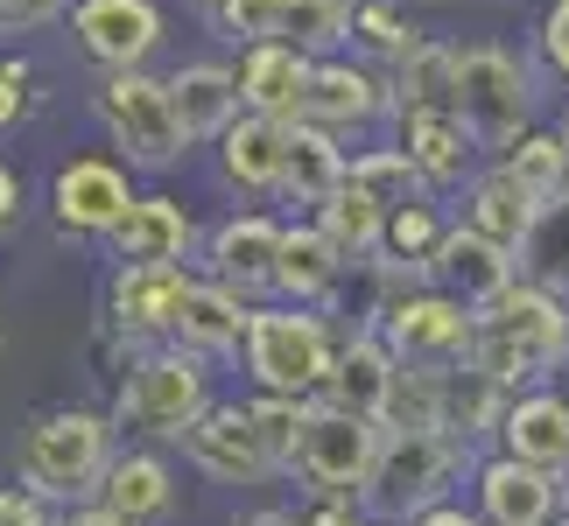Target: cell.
<instances>
[{
  "label": "cell",
  "instance_id": "6da1fadb",
  "mask_svg": "<svg viewBox=\"0 0 569 526\" xmlns=\"http://www.w3.org/2000/svg\"><path fill=\"white\" fill-rule=\"evenodd\" d=\"M562 351H569V310H562L556 289H541V281H513L492 310H478L471 365L492 372L499 386H520V380L556 372Z\"/></svg>",
  "mask_w": 569,
  "mask_h": 526
},
{
  "label": "cell",
  "instance_id": "7a4b0ae2",
  "mask_svg": "<svg viewBox=\"0 0 569 526\" xmlns=\"http://www.w3.org/2000/svg\"><path fill=\"white\" fill-rule=\"evenodd\" d=\"M106 471H113V422L92 407H50L36 414L14 449V477L36 498H99Z\"/></svg>",
  "mask_w": 569,
  "mask_h": 526
},
{
  "label": "cell",
  "instance_id": "3957f363",
  "mask_svg": "<svg viewBox=\"0 0 569 526\" xmlns=\"http://www.w3.org/2000/svg\"><path fill=\"white\" fill-rule=\"evenodd\" d=\"M92 120L106 127V141L120 148L127 169H177L190 155V134L177 120V99H169V78H156L141 63V71H106L99 92H92Z\"/></svg>",
  "mask_w": 569,
  "mask_h": 526
},
{
  "label": "cell",
  "instance_id": "277c9868",
  "mask_svg": "<svg viewBox=\"0 0 569 526\" xmlns=\"http://www.w3.org/2000/svg\"><path fill=\"white\" fill-rule=\"evenodd\" d=\"M457 464H465V435L450 428H422V422H387V443H380V464L366 477V513L373 519H415L429 513L436 498L450 492Z\"/></svg>",
  "mask_w": 569,
  "mask_h": 526
},
{
  "label": "cell",
  "instance_id": "5b68a950",
  "mask_svg": "<svg viewBox=\"0 0 569 526\" xmlns=\"http://www.w3.org/2000/svg\"><path fill=\"white\" fill-rule=\"evenodd\" d=\"M380 443H387V422H366V414H345L317 393L302 407V428H296V449H289V471L310 485L317 498H359L366 477L380 464Z\"/></svg>",
  "mask_w": 569,
  "mask_h": 526
},
{
  "label": "cell",
  "instance_id": "8992f818",
  "mask_svg": "<svg viewBox=\"0 0 569 526\" xmlns=\"http://www.w3.org/2000/svg\"><path fill=\"white\" fill-rule=\"evenodd\" d=\"M457 113L486 148H513L541 113L535 71L499 42H465V63H457Z\"/></svg>",
  "mask_w": 569,
  "mask_h": 526
},
{
  "label": "cell",
  "instance_id": "52a82bcc",
  "mask_svg": "<svg viewBox=\"0 0 569 526\" xmlns=\"http://www.w3.org/2000/svg\"><path fill=\"white\" fill-rule=\"evenodd\" d=\"M211 407L204 393V358L183 344H162L148 358L127 365L120 380V401H113V422L120 428H141V435H162V443H183V428Z\"/></svg>",
  "mask_w": 569,
  "mask_h": 526
},
{
  "label": "cell",
  "instance_id": "ba28073f",
  "mask_svg": "<svg viewBox=\"0 0 569 526\" xmlns=\"http://www.w3.org/2000/svg\"><path fill=\"white\" fill-rule=\"evenodd\" d=\"M331 365H338V337L323 331V316H310L302 302H289V310H253L247 372L260 380V393L317 401L323 380H331Z\"/></svg>",
  "mask_w": 569,
  "mask_h": 526
},
{
  "label": "cell",
  "instance_id": "9c48e42d",
  "mask_svg": "<svg viewBox=\"0 0 569 526\" xmlns=\"http://www.w3.org/2000/svg\"><path fill=\"white\" fill-rule=\"evenodd\" d=\"M380 337L393 344V358H401L408 372H450V365H471L478 316L457 295H443V289L422 281V289L380 302Z\"/></svg>",
  "mask_w": 569,
  "mask_h": 526
},
{
  "label": "cell",
  "instance_id": "30bf717a",
  "mask_svg": "<svg viewBox=\"0 0 569 526\" xmlns=\"http://www.w3.org/2000/svg\"><path fill=\"white\" fill-rule=\"evenodd\" d=\"M134 169L113 162V155H71L50 175V218L63 239H106L134 211Z\"/></svg>",
  "mask_w": 569,
  "mask_h": 526
},
{
  "label": "cell",
  "instance_id": "8fae6325",
  "mask_svg": "<svg viewBox=\"0 0 569 526\" xmlns=\"http://www.w3.org/2000/svg\"><path fill=\"white\" fill-rule=\"evenodd\" d=\"M63 21H71L78 57H92L99 71H141L169 36L162 0H71Z\"/></svg>",
  "mask_w": 569,
  "mask_h": 526
},
{
  "label": "cell",
  "instance_id": "7c38bea8",
  "mask_svg": "<svg viewBox=\"0 0 569 526\" xmlns=\"http://www.w3.org/2000/svg\"><path fill=\"white\" fill-rule=\"evenodd\" d=\"M302 120L331 127V134H366L373 120H393V78L373 57H317L310 63V92H302Z\"/></svg>",
  "mask_w": 569,
  "mask_h": 526
},
{
  "label": "cell",
  "instance_id": "4fadbf2b",
  "mask_svg": "<svg viewBox=\"0 0 569 526\" xmlns=\"http://www.w3.org/2000/svg\"><path fill=\"white\" fill-rule=\"evenodd\" d=\"M183 449H190V464L204 477H218V485H260V477L281 471V456L268 449L253 407H204L183 428Z\"/></svg>",
  "mask_w": 569,
  "mask_h": 526
},
{
  "label": "cell",
  "instance_id": "5bb4252c",
  "mask_svg": "<svg viewBox=\"0 0 569 526\" xmlns=\"http://www.w3.org/2000/svg\"><path fill=\"white\" fill-rule=\"evenodd\" d=\"M422 281H429V289H443V295H457V302L478 316V310H492V302L520 281V253H507L499 239L471 232V225H450L443 246L429 253Z\"/></svg>",
  "mask_w": 569,
  "mask_h": 526
},
{
  "label": "cell",
  "instance_id": "9a60e30c",
  "mask_svg": "<svg viewBox=\"0 0 569 526\" xmlns=\"http://www.w3.org/2000/svg\"><path fill=\"white\" fill-rule=\"evenodd\" d=\"M281 232L289 225H274L268 211H232V218H218V225L204 232L197 260H204L211 281H226V289H239V295H274Z\"/></svg>",
  "mask_w": 569,
  "mask_h": 526
},
{
  "label": "cell",
  "instance_id": "2e32d148",
  "mask_svg": "<svg viewBox=\"0 0 569 526\" xmlns=\"http://www.w3.org/2000/svg\"><path fill=\"white\" fill-rule=\"evenodd\" d=\"M393 141L436 196L465 190L478 175V155H486V141L465 127V113H393Z\"/></svg>",
  "mask_w": 569,
  "mask_h": 526
},
{
  "label": "cell",
  "instance_id": "e0dca14e",
  "mask_svg": "<svg viewBox=\"0 0 569 526\" xmlns=\"http://www.w3.org/2000/svg\"><path fill=\"white\" fill-rule=\"evenodd\" d=\"M401 358H393V344L359 331L352 344H338V365L331 380H323V401L345 407V414H366V422H393V407H401Z\"/></svg>",
  "mask_w": 569,
  "mask_h": 526
},
{
  "label": "cell",
  "instance_id": "ac0fdd59",
  "mask_svg": "<svg viewBox=\"0 0 569 526\" xmlns=\"http://www.w3.org/2000/svg\"><path fill=\"white\" fill-rule=\"evenodd\" d=\"M106 246H113V267H183L190 246H197V225H190V211L177 196L141 190L134 211L106 232Z\"/></svg>",
  "mask_w": 569,
  "mask_h": 526
},
{
  "label": "cell",
  "instance_id": "d6986e66",
  "mask_svg": "<svg viewBox=\"0 0 569 526\" xmlns=\"http://www.w3.org/2000/svg\"><path fill=\"white\" fill-rule=\"evenodd\" d=\"M247 331H253V310H247V295L226 289V281H197L190 274V289L177 302V323H169V344H183L197 351V358H226V351H247Z\"/></svg>",
  "mask_w": 569,
  "mask_h": 526
},
{
  "label": "cell",
  "instance_id": "ffe728a7",
  "mask_svg": "<svg viewBox=\"0 0 569 526\" xmlns=\"http://www.w3.org/2000/svg\"><path fill=\"white\" fill-rule=\"evenodd\" d=\"M162 78H169V99H177V120H183L190 148H211L239 113H247L226 57H190V63H177V71H162Z\"/></svg>",
  "mask_w": 569,
  "mask_h": 526
},
{
  "label": "cell",
  "instance_id": "44dd1931",
  "mask_svg": "<svg viewBox=\"0 0 569 526\" xmlns=\"http://www.w3.org/2000/svg\"><path fill=\"white\" fill-rule=\"evenodd\" d=\"M183 289H190V267H113V281H106V323L120 337H169Z\"/></svg>",
  "mask_w": 569,
  "mask_h": 526
},
{
  "label": "cell",
  "instance_id": "7402d4cb",
  "mask_svg": "<svg viewBox=\"0 0 569 526\" xmlns=\"http://www.w3.org/2000/svg\"><path fill=\"white\" fill-rule=\"evenodd\" d=\"M310 63L296 42H247L232 57V78H239V99L247 113H274V120H302V92H310Z\"/></svg>",
  "mask_w": 569,
  "mask_h": 526
},
{
  "label": "cell",
  "instance_id": "603a6c76",
  "mask_svg": "<svg viewBox=\"0 0 569 526\" xmlns=\"http://www.w3.org/2000/svg\"><path fill=\"white\" fill-rule=\"evenodd\" d=\"M211 148H218V175H226L232 190H247V196H281L289 120H274V113H239Z\"/></svg>",
  "mask_w": 569,
  "mask_h": 526
},
{
  "label": "cell",
  "instance_id": "cb8c5ba5",
  "mask_svg": "<svg viewBox=\"0 0 569 526\" xmlns=\"http://www.w3.org/2000/svg\"><path fill=\"white\" fill-rule=\"evenodd\" d=\"M478 506H486L492 526H549L562 492H556V471L520 464V456H492V464H478Z\"/></svg>",
  "mask_w": 569,
  "mask_h": 526
},
{
  "label": "cell",
  "instance_id": "d4e9b609",
  "mask_svg": "<svg viewBox=\"0 0 569 526\" xmlns=\"http://www.w3.org/2000/svg\"><path fill=\"white\" fill-rule=\"evenodd\" d=\"M535 211H541V196H535L528 183H520V175H513L507 162H492V169H478L471 183H465V204H457V225H471V232L499 239L507 253H520V239H528Z\"/></svg>",
  "mask_w": 569,
  "mask_h": 526
},
{
  "label": "cell",
  "instance_id": "484cf974",
  "mask_svg": "<svg viewBox=\"0 0 569 526\" xmlns=\"http://www.w3.org/2000/svg\"><path fill=\"white\" fill-rule=\"evenodd\" d=\"M345 281V253L331 246V232L317 225V218H302V225L281 232V267H274V295L281 302H331Z\"/></svg>",
  "mask_w": 569,
  "mask_h": 526
},
{
  "label": "cell",
  "instance_id": "4316f807",
  "mask_svg": "<svg viewBox=\"0 0 569 526\" xmlns=\"http://www.w3.org/2000/svg\"><path fill=\"white\" fill-rule=\"evenodd\" d=\"M345 169H352V155H345V134H331V127H317V120H289V155H281V196L289 204H323L338 183H345Z\"/></svg>",
  "mask_w": 569,
  "mask_h": 526
},
{
  "label": "cell",
  "instance_id": "83f0119b",
  "mask_svg": "<svg viewBox=\"0 0 569 526\" xmlns=\"http://www.w3.org/2000/svg\"><path fill=\"white\" fill-rule=\"evenodd\" d=\"M499 443H507V456H520V464L562 471L569 464V401L562 393H513L507 422H499Z\"/></svg>",
  "mask_w": 569,
  "mask_h": 526
},
{
  "label": "cell",
  "instance_id": "f1b7e54d",
  "mask_svg": "<svg viewBox=\"0 0 569 526\" xmlns=\"http://www.w3.org/2000/svg\"><path fill=\"white\" fill-rule=\"evenodd\" d=\"M457 63H465V42L422 36V50L393 63V113H457Z\"/></svg>",
  "mask_w": 569,
  "mask_h": 526
},
{
  "label": "cell",
  "instance_id": "f546056e",
  "mask_svg": "<svg viewBox=\"0 0 569 526\" xmlns=\"http://www.w3.org/2000/svg\"><path fill=\"white\" fill-rule=\"evenodd\" d=\"M310 218H317L323 232H331V246L352 260V267H359V260H373V253H380V239H387V204H380L373 190H359L352 175H345V183L323 196Z\"/></svg>",
  "mask_w": 569,
  "mask_h": 526
},
{
  "label": "cell",
  "instance_id": "4dcf8cb0",
  "mask_svg": "<svg viewBox=\"0 0 569 526\" xmlns=\"http://www.w3.org/2000/svg\"><path fill=\"white\" fill-rule=\"evenodd\" d=\"M169 464L162 456H148V449H134V456H113V471H106V485H99V506H113V513H127V519H162L169 513Z\"/></svg>",
  "mask_w": 569,
  "mask_h": 526
},
{
  "label": "cell",
  "instance_id": "1f68e13d",
  "mask_svg": "<svg viewBox=\"0 0 569 526\" xmlns=\"http://www.w3.org/2000/svg\"><path fill=\"white\" fill-rule=\"evenodd\" d=\"M443 232H450V218L436 211V190L415 196V204H393V211H387V239H380L387 274H422L429 253L443 246Z\"/></svg>",
  "mask_w": 569,
  "mask_h": 526
},
{
  "label": "cell",
  "instance_id": "d6a6232c",
  "mask_svg": "<svg viewBox=\"0 0 569 526\" xmlns=\"http://www.w3.org/2000/svg\"><path fill=\"white\" fill-rule=\"evenodd\" d=\"M520 281H541V289L569 295V190H556L535 211L528 239H520Z\"/></svg>",
  "mask_w": 569,
  "mask_h": 526
},
{
  "label": "cell",
  "instance_id": "836d02e7",
  "mask_svg": "<svg viewBox=\"0 0 569 526\" xmlns=\"http://www.w3.org/2000/svg\"><path fill=\"white\" fill-rule=\"evenodd\" d=\"M408 8L415 0H359L352 8V50L373 57L380 71H393L401 57H415L422 50V29L408 21Z\"/></svg>",
  "mask_w": 569,
  "mask_h": 526
},
{
  "label": "cell",
  "instance_id": "e575fe53",
  "mask_svg": "<svg viewBox=\"0 0 569 526\" xmlns=\"http://www.w3.org/2000/svg\"><path fill=\"white\" fill-rule=\"evenodd\" d=\"M499 162H507L520 183H528L541 204H549L556 190H569V134H562V120H556V127H541V120H535L513 148H499Z\"/></svg>",
  "mask_w": 569,
  "mask_h": 526
},
{
  "label": "cell",
  "instance_id": "d590c367",
  "mask_svg": "<svg viewBox=\"0 0 569 526\" xmlns=\"http://www.w3.org/2000/svg\"><path fill=\"white\" fill-rule=\"evenodd\" d=\"M352 8L359 0H289L274 42H296L302 57H338L352 42Z\"/></svg>",
  "mask_w": 569,
  "mask_h": 526
},
{
  "label": "cell",
  "instance_id": "8d00e7d4",
  "mask_svg": "<svg viewBox=\"0 0 569 526\" xmlns=\"http://www.w3.org/2000/svg\"><path fill=\"white\" fill-rule=\"evenodd\" d=\"M345 175H352L359 190H373L387 211H393V204H415V196H429V183H422V175H415V162L401 155V141H393V148H359Z\"/></svg>",
  "mask_w": 569,
  "mask_h": 526
},
{
  "label": "cell",
  "instance_id": "74e56055",
  "mask_svg": "<svg viewBox=\"0 0 569 526\" xmlns=\"http://www.w3.org/2000/svg\"><path fill=\"white\" fill-rule=\"evenodd\" d=\"M281 14H289V0H204V21L218 29V42H232V50H247V42H274Z\"/></svg>",
  "mask_w": 569,
  "mask_h": 526
},
{
  "label": "cell",
  "instance_id": "f35d334b",
  "mask_svg": "<svg viewBox=\"0 0 569 526\" xmlns=\"http://www.w3.org/2000/svg\"><path fill=\"white\" fill-rule=\"evenodd\" d=\"M42 105V78L29 57H0V134H14L21 120H29Z\"/></svg>",
  "mask_w": 569,
  "mask_h": 526
},
{
  "label": "cell",
  "instance_id": "ab89813d",
  "mask_svg": "<svg viewBox=\"0 0 569 526\" xmlns=\"http://www.w3.org/2000/svg\"><path fill=\"white\" fill-rule=\"evenodd\" d=\"M247 407H253L260 435H268V449L281 456V471H289V449H296V428H302V407L310 401H296V393H260V401H247Z\"/></svg>",
  "mask_w": 569,
  "mask_h": 526
},
{
  "label": "cell",
  "instance_id": "60d3db41",
  "mask_svg": "<svg viewBox=\"0 0 569 526\" xmlns=\"http://www.w3.org/2000/svg\"><path fill=\"white\" fill-rule=\"evenodd\" d=\"M535 63L556 84H569V0H549V8H541V21H535Z\"/></svg>",
  "mask_w": 569,
  "mask_h": 526
},
{
  "label": "cell",
  "instance_id": "b9f144b4",
  "mask_svg": "<svg viewBox=\"0 0 569 526\" xmlns=\"http://www.w3.org/2000/svg\"><path fill=\"white\" fill-rule=\"evenodd\" d=\"M0 526H57L50 498H36L29 485H0Z\"/></svg>",
  "mask_w": 569,
  "mask_h": 526
},
{
  "label": "cell",
  "instance_id": "7bdbcfd3",
  "mask_svg": "<svg viewBox=\"0 0 569 526\" xmlns=\"http://www.w3.org/2000/svg\"><path fill=\"white\" fill-rule=\"evenodd\" d=\"M71 14V0H8V14H0V29H42V21Z\"/></svg>",
  "mask_w": 569,
  "mask_h": 526
},
{
  "label": "cell",
  "instance_id": "ee69618b",
  "mask_svg": "<svg viewBox=\"0 0 569 526\" xmlns=\"http://www.w3.org/2000/svg\"><path fill=\"white\" fill-rule=\"evenodd\" d=\"M21 225V183H14V169L0 162V239H8Z\"/></svg>",
  "mask_w": 569,
  "mask_h": 526
},
{
  "label": "cell",
  "instance_id": "f6af8a7d",
  "mask_svg": "<svg viewBox=\"0 0 569 526\" xmlns=\"http://www.w3.org/2000/svg\"><path fill=\"white\" fill-rule=\"evenodd\" d=\"M408 526H486V519L465 513V506H450V498H436V506H429V513H415Z\"/></svg>",
  "mask_w": 569,
  "mask_h": 526
},
{
  "label": "cell",
  "instance_id": "bcb514c9",
  "mask_svg": "<svg viewBox=\"0 0 569 526\" xmlns=\"http://www.w3.org/2000/svg\"><path fill=\"white\" fill-rule=\"evenodd\" d=\"M57 526H134V519L113 513V506H78V513H63Z\"/></svg>",
  "mask_w": 569,
  "mask_h": 526
},
{
  "label": "cell",
  "instance_id": "7dc6e473",
  "mask_svg": "<svg viewBox=\"0 0 569 526\" xmlns=\"http://www.w3.org/2000/svg\"><path fill=\"white\" fill-rule=\"evenodd\" d=\"M302 526H373V519H359V513H345V506H323L317 519H302Z\"/></svg>",
  "mask_w": 569,
  "mask_h": 526
},
{
  "label": "cell",
  "instance_id": "c3c4849f",
  "mask_svg": "<svg viewBox=\"0 0 569 526\" xmlns=\"http://www.w3.org/2000/svg\"><path fill=\"white\" fill-rule=\"evenodd\" d=\"M232 526H296L289 513H274V506H260V513H247V519H232Z\"/></svg>",
  "mask_w": 569,
  "mask_h": 526
},
{
  "label": "cell",
  "instance_id": "681fc988",
  "mask_svg": "<svg viewBox=\"0 0 569 526\" xmlns=\"http://www.w3.org/2000/svg\"><path fill=\"white\" fill-rule=\"evenodd\" d=\"M556 372H562V380H569V351H562V365H556Z\"/></svg>",
  "mask_w": 569,
  "mask_h": 526
},
{
  "label": "cell",
  "instance_id": "f907efd6",
  "mask_svg": "<svg viewBox=\"0 0 569 526\" xmlns=\"http://www.w3.org/2000/svg\"><path fill=\"white\" fill-rule=\"evenodd\" d=\"M562 134H569V113H562Z\"/></svg>",
  "mask_w": 569,
  "mask_h": 526
},
{
  "label": "cell",
  "instance_id": "816d5d0a",
  "mask_svg": "<svg viewBox=\"0 0 569 526\" xmlns=\"http://www.w3.org/2000/svg\"><path fill=\"white\" fill-rule=\"evenodd\" d=\"M0 14H8V0H0Z\"/></svg>",
  "mask_w": 569,
  "mask_h": 526
},
{
  "label": "cell",
  "instance_id": "f5cc1de1",
  "mask_svg": "<svg viewBox=\"0 0 569 526\" xmlns=\"http://www.w3.org/2000/svg\"><path fill=\"white\" fill-rule=\"evenodd\" d=\"M415 8H429V0H415Z\"/></svg>",
  "mask_w": 569,
  "mask_h": 526
},
{
  "label": "cell",
  "instance_id": "db71d44e",
  "mask_svg": "<svg viewBox=\"0 0 569 526\" xmlns=\"http://www.w3.org/2000/svg\"><path fill=\"white\" fill-rule=\"evenodd\" d=\"M486 526H492V519H486Z\"/></svg>",
  "mask_w": 569,
  "mask_h": 526
}]
</instances>
